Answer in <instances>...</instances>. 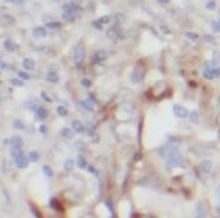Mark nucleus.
<instances>
[{
	"label": "nucleus",
	"mask_w": 220,
	"mask_h": 218,
	"mask_svg": "<svg viewBox=\"0 0 220 218\" xmlns=\"http://www.w3.org/2000/svg\"><path fill=\"white\" fill-rule=\"evenodd\" d=\"M85 58V49H84V46L81 44H79L75 46V49H74V59H75V62L79 63V62H81V60Z\"/></svg>",
	"instance_id": "4"
},
{
	"label": "nucleus",
	"mask_w": 220,
	"mask_h": 218,
	"mask_svg": "<svg viewBox=\"0 0 220 218\" xmlns=\"http://www.w3.org/2000/svg\"><path fill=\"white\" fill-rule=\"evenodd\" d=\"M215 8H216V4L214 3V1H208L206 3V9L208 10H214Z\"/></svg>",
	"instance_id": "41"
},
{
	"label": "nucleus",
	"mask_w": 220,
	"mask_h": 218,
	"mask_svg": "<svg viewBox=\"0 0 220 218\" xmlns=\"http://www.w3.org/2000/svg\"><path fill=\"white\" fill-rule=\"evenodd\" d=\"M106 36H108V39L117 40V39L123 38V33H121V30H119L117 28H110L106 32Z\"/></svg>",
	"instance_id": "5"
},
{
	"label": "nucleus",
	"mask_w": 220,
	"mask_h": 218,
	"mask_svg": "<svg viewBox=\"0 0 220 218\" xmlns=\"http://www.w3.org/2000/svg\"><path fill=\"white\" fill-rule=\"evenodd\" d=\"M74 129H70V128H63L62 132H60V134H62V137H65V138H73L74 137Z\"/></svg>",
	"instance_id": "20"
},
{
	"label": "nucleus",
	"mask_w": 220,
	"mask_h": 218,
	"mask_svg": "<svg viewBox=\"0 0 220 218\" xmlns=\"http://www.w3.org/2000/svg\"><path fill=\"white\" fill-rule=\"evenodd\" d=\"M71 128L74 129L75 133H79V134L85 132V127H84V124L80 122V120H74V122L71 123Z\"/></svg>",
	"instance_id": "12"
},
{
	"label": "nucleus",
	"mask_w": 220,
	"mask_h": 218,
	"mask_svg": "<svg viewBox=\"0 0 220 218\" xmlns=\"http://www.w3.org/2000/svg\"><path fill=\"white\" fill-rule=\"evenodd\" d=\"M46 25H48V28H50V29H60V28H62V24L58 23V21H49Z\"/></svg>",
	"instance_id": "33"
},
{
	"label": "nucleus",
	"mask_w": 220,
	"mask_h": 218,
	"mask_svg": "<svg viewBox=\"0 0 220 218\" xmlns=\"http://www.w3.org/2000/svg\"><path fill=\"white\" fill-rule=\"evenodd\" d=\"M41 98L44 99L46 103H51V102H53L51 96H50V95H48V93H46V92H41Z\"/></svg>",
	"instance_id": "36"
},
{
	"label": "nucleus",
	"mask_w": 220,
	"mask_h": 218,
	"mask_svg": "<svg viewBox=\"0 0 220 218\" xmlns=\"http://www.w3.org/2000/svg\"><path fill=\"white\" fill-rule=\"evenodd\" d=\"M4 48L8 52H15L16 50V44L11 39H7V40L4 41Z\"/></svg>",
	"instance_id": "18"
},
{
	"label": "nucleus",
	"mask_w": 220,
	"mask_h": 218,
	"mask_svg": "<svg viewBox=\"0 0 220 218\" xmlns=\"http://www.w3.org/2000/svg\"><path fill=\"white\" fill-rule=\"evenodd\" d=\"M160 29L163 30V32H164V33H166V34L169 33V30H168V28H166V27H165V25H161V27H160Z\"/></svg>",
	"instance_id": "50"
},
{
	"label": "nucleus",
	"mask_w": 220,
	"mask_h": 218,
	"mask_svg": "<svg viewBox=\"0 0 220 218\" xmlns=\"http://www.w3.org/2000/svg\"><path fill=\"white\" fill-rule=\"evenodd\" d=\"M109 55V53L105 52V50H99L96 54H95V57H94V63H98V62H100V60H105Z\"/></svg>",
	"instance_id": "15"
},
{
	"label": "nucleus",
	"mask_w": 220,
	"mask_h": 218,
	"mask_svg": "<svg viewBox=\"0 0 220 218\" xmlns=\"http://www.w3.org/2000/svg\"><path fill=\"white\" fill-rule=\"evenodd\" d=\"M36 116H38V118H39L40 120H45V119L48 118V110H46V108L39 107L38 110H36Z\"/></svg>",
	"instance_id": "19"
},
{
	"label": "nucleus",
	"mask_w": 220,
	"mask_h": 218,
	"mask_svg": "<svg viewBox=\"0 0 220 218\" xmlns=\"http://www.w3.org/2000/svg\"><path fill=\"white\" fill-rule=\"evenodd\" d=\"M219 16H220V13H219Z\"/></svg>",
	"instance_id": "54"
},
{
	"label": "nucleus",
	"mask_w": 220,
	"mask_h": 218,
	"mask_svg": "<svg viewBox=\"0 0 220 218\" xmlns=\"http://www.w3.org/2000/svg\"><path fill=\"white\" fill-rule=\"evenodd\" d=\"M0 19H1V23L3 24H7V25H10V24H14L15 23V18L13 15H10V14H3Z\"/></svg>",
	"instance_id": "16"
},
{
	"label": "nucleus",
	"mask_w": 220,
	"mask_h": 218,
	"mask_svg": "<svg viewBox=\"0 0 220 218\" xmlns=\"http://www.w3.org/2000/svg\"><path fill=\"white\" fill-rule=\"evenodd\" d=\"M0 65H1V70H3V71H5V70H7V69H8V65H7V64H5L4 62H1V64H0Z\"/></svg>",
	"instance_id": "49"
},
{
	"label": "nucleus",
	"mask_w": 220,
	"mask_h": 218,
	"mask_svg": "<svg viewBox=\"0 0 220 218\" xmlns=\"http://www.w3.org/2000/svg\"><path fill=\"white\" fill-rule=\"evenodd\" d=\"M130 80H131V83H134V84L139 83V82H140V74H138V71H134L133 74H131V77H130Z\"/></svg>",
	"instance_id": "34"
},
{
	"label": "nucleus",
	"mask_w": 220,
	"mask_h": 218,
	"mask_svg": "<svg viewBox=\"0 0 220 218\" xmlns=\"http://www.w3.org/2000/svg\"><path fill=\"white\" fill-rule=\"evenodd\" d=\"M189 120H190L191 123H194V124H199L200 123V116H199V113L197 112V110H193V112H190L189 113Z\"/></svg>",
	"instance_id": "17"
},
{
	"label": "nucleus",
	"mask_w": 220,
	"mask_h": 218,
	"mask_svg": "<svg viewBox=\"0 0 220 218\" xmlns=\"http://www.w3.org/2000/svg\"><path fill=\"white\" fill-rule=\"evenodd\" d=\"M46 80L50 82V83H58V80H59L58 71L54 70V69H49L46 71Z\"/></svg>",
	"instance_id": "8"
},
{
	"label": "nucleus",
	"mask_w": 220,
	"mask_h": 218,
	"mask_svg": "<svg viewBox=\"0 0 220 218\" xmlns=\"http://www.w3.org/2000/svg\"><path fill=\"white\" fill-rule=\"evenodd\" d=\"M93 27L96 29V30H101L103 29V23L100 20H95L93 21Z\"/></svg>",
	"instance_id": "37"
},
{
	"label": "nucleus",
	"mask_w": 220,
	"mask_h": 218,
	"mask_svg": "<svg viewBox=\"0 0 220 218\" xmlns=\"http://www.w3.org/2000/svg\"><path fill=\"white\" fill-rule=\"evenodd\" d=\"M10 145H11V147H21V145H23V139L20 137H13L10 139Z\"/></svg>",
	"instance_id": "21"
},
{
	"label": "nucleus",
	"mask_w": 220,
	"mask_h": 218,
	"mask_svg": "<svg viewBox=\"0 0 220 218\" xmlns=\"http://www.w3.org/2000/svg\"><path fill=\"white\" fill-rule=\"evenodd\" d=\"M199 168H200V171L203 173H210L211 169H213V162L208 161V159L201 161L200 164H199Z\"/></svg>",
	"instance_id": "7"
},
{
	"label": "nucleus",
	"mask_w": 220,
	"mask_h": 218,
	"mask_svg": "<svg viewBox=\"0 0 220 218\" xmlns=\"http://www.w3.org/2000/svg\"><path fill=\"white\" fill-rule=\"evenodd\" d=\"M78 10H79V8L73 3H68L63 7V13H66V14H75Z\"/></svg>",
	"instance_id": "11"
},
{
	"label": "nucleus",
	"mask_w": 220,
	"mask_h": 218,
	"mask_svg": "<svg viewBox=\"0 0 220 218\" xmlns=\"http://www.w3.org/2000/svg\"><path fill=\"white\" fill-rule=\"evenodd\" d=\"M87 132H88V134H89V136H93V134H94V132H95V125H94V124H89V125H88Z\"/></svg>",
	"instance_id": "40"
},
{
	"label": "nucleus",
	"mask_w": 220,
	"mask_h": 218,
	"mask_svg": "<svg viewBox=\"0 0 220 218\" xmlns=\"http://www.w3.org/2000/svg\"><path fill=\"white\" fill-rule=\"evenodd\" d=\"M78 166L80 167V169H85V168H88V163H87V161H85V158L84 157H79L78 158Z\"/></svg>",
	"instance_id": "30"
},
{
	"label": "nucleus",
	"mask_w": 220,
	"mask_h": 218,
	"mask_svg": "<svg viewBox=\"0 0 220 218\" xmlns=\"http://www.w3.org/2000/svg\"><path fill=\"white\" fill-rule=\"evenodd\" d=\"M185 35H186V38H188V39H190V40H197V39H198V34H195V33L188 32Z\"/></svg>",
	"instance_id": "38"
},
{
	"label": "nucleus",
	"mask_w": 220,
	"mask_h": 218,
	"mask_svg": "<svg viewBox=\"0 0 220 218\" xmlns=\"http://www.w3.org/2000/svg\"><path fill=\"white\" fill-rule=\"evenodd\" d=\"M40 158V155L38 152H35V150H33V152H30L29 153V159L32 161V162H38Z\"/></svg>",
	"instance_id": "31"
},
{
	"label": "nucleus",
	"mask_w": 220,
	"mask_h": 218,
	"mask_svg": "<svg viewBox=\"0 0 220 218\" xmlns=\"http://www.w3.org/2000/svg\"><path fill=\"white\" fill-rule=\"evenodd\" d=\"M43 173H44L48 178H50L54 175V172H53V169L49 167V166H43Z\"/></svg>",
	"instance_id": "28"
},
{
	"label": "nucleus",
	"mask_w": 220,
	"mask_h": 218,
	"mask_svg": "<svg viewBox=\"0 0 220 218\" xmlns=\"http://www.w3.org/2000/svg\"><path fill=\"white\" fill-rule=\"evenodd\" d=\"M39 132L40 133H46V125H40L39 127Z\"/></svg>",
	"instance_id": "46"
},
{
	"label": "nucleus",
	"mask_w": 220,
	"mask_h": 218,
	"mask_svg": "<svg viewBox=\"0 0 220 218\" xmlns=\"http://www.w3.org/2000/svg\"><path fill=\"white\" fill-rule=\"evenodd\" d=\"M38 108H39V105L36 104V103H34V102H32V103L29 104V109H30V110L36 112V110H38Z\"/></svg>",
	"instance_id": "42"
},
{
	"label": "nucleus",
	"mask_w": 220,
	"mask_h": 218,
	"mask_svg": "<svg viewBox=\"0 0 220 218\" xmlns=\"http://www.w3.org/2000/svg\"><path fill=\"white\" fill-rule=\"evenodd\" d=\"M166 158V169L170 171L175 167H181V168H185V162L183 159V157L180 153H174V154H170Z\"/></svg>",
	"instance_id": "1"
},
{
	"label": "nucleus",
	"mask_w": 220,
	"mask_h": 218,
	"mask_svg": "<svg viewBox=\"0 0 220 218\" xmlns=\"http://www.w3.org/2000/svg\"><path fill=\"white\" fill-rule=\"evenodd\" d=\"M159 3H161V4H169L170 3V0H158Z\"/></svg>",
	"instance_id": "51"
},
{
	"label": "nucleus",
	"mask_w": 220,
	"mask_h": 218,
	"mask_svg": "<svg viewBox=\"0 0 220 218\" xmlns=\"http://www.w3.org/2000/svg\"><path fill=\"white\" fill-rule=\"evenodd\" d=\"M13 127L15 129H18V130H24V129H25V124H24V122H21L20 119H15L14 123H13Z\"/></svg>",
	"instance_id": "22"
},
{
	"label": "nucleus",
	"mask_w": 220,
	"mask_h": 218,
	"mask_svg": "<svg viewBox=\"0 0 220 218\" xmlns=\"http://www.w3.org/2000/svg\"><path fill=\"white\" fill-rule=\"evenodd\" d=\"M10 84H11V85H14V87H23L24 82H23V79H19V78H11Z\"/></svg>",
	"instance_id": "27"
},
{
	"label": "nucleus",
	"mask_w": 220,
	"mask_h": 218,
	"mask_svg": "<svg viewBox=\"0 0 220 218\" xmlns=\"http://www.w3.org/2000/svg\"><path fill=\"white\" fill-rule=\"evenodd\" d=\"M23 66L25 68L26 70H32L35 68V62H34V59L32 58H24L23 60Z\"/></svg>",
	"instance_id": "14"
},
{
	"label": "nucleus",
	"mask_w": 220,
	"mask_h": 218,
	"mask_svg": "<svg viewBox=\"0 0 220 218\" xmlns=\"http://www.w3.org/2000/svg\"><path fill=\"white\" fill-rule=\"evenodd\" d=\"M56 113L60 117H65V116H68V109H66L64 105H59L56 108Z\"/></svg>",
	"instance_id": "29"
},
{
	"label": "nucleus",
	"mask_w": 220,
	"mask_h": 218,
	"mask_svg": "<svg viewBox=\"0 0 220 218\" xmlns=\"http://www.w3.org/2000/svg\"><path fill=\"white\" fill-rule=\"evenodd\" d=\"M54 1H55V3H59V1H60V0H54Z\"/></svg>",
	"instance_id": "53"
},
{
	"label": "nucleus",
	"mask_w": 220,
	"mask_h": 218,
	"mask_svg": "<svg viewBox=\"0 0 220 218\" xmlns=\"http://www.w3.org/2000/svg\"><path fill=\"white\" fill-rule=\"evenodd\" d=\"M173 112H174V114H175L176 117H178V118H181V119L189 117V112L186 110L184 107H181V105H179V104H175V105H174Z\"/></svg>",
	"instance_id": "3"
},
{
	"label": "nucleus",
	"mask_w": 220,
	"mask_h": 218,
	"mask_svg": "<svg viewBox=\"0 0 220 218\" xmlns=\"http://www.w3.org/2000/svg\"><path fill=\"white\" fill-rule=\"evenodd\" d=\"M215 209H216V213L220 216V204H218V205H216V208H215Z\"/></svg>",
	"instance_id": "52"
},
{
	"label": "nucleus",
	"mask_w": 220,
	"mask_h": 218,
	"mask_svg": "<svg viewBox=\"0 0 220 218\" xmlns=\"http://www.w3.org/2000/svg\"><path fill=\"white\" fill-rule=\"evenodd\" d=\"M91 84H93V83H91V80L88 79V78H83V79H81V85L84 88H90Z\"/></svg>",
	"instance_id": "35"
},
{
	"label": "nucleus",
	"mask_w": 220,
	"mask_h": 218,
	"mask_svg": "<svg viewBox=\"0 0 220 218\" xmlns=\"http://www.w3.org/2000/svg\"><path fill=\"white\" fill-rule=\"evenodd\" d=\"M99 20H100L103 24H104V23H108V21H109V16H106V15H105V16H101Z\"/></svg>",
	"instance_id": "45"
},
{
	"label": "nucleus",
	"mask_w": 220,
	"mask_h": 218,
	"mask_svg": "<svg viewBox=\"0 0 220 218\" xmlns=\"http://www.w3.org/2000/svg\"><path fill=\"white\" fill-rule=\"evenodd\" d=\"M74 166H75V162L73 161V159H68L65 162V164H64V169L65 171H73V169H74Z\"/></svg>",
	"instance_id": "25"
},
{
	"label": "nucleus",
	"mask_w": 220,
	"mask_h": 218,
	"mask_svg": "<svg viewBox=\"0 0 220 218\" xmlns=\"http://www.w3.org/2000/svg\"><path fill=\"white\" fill-rule=\"evenodd\" d=\"M5 3H10V4H21L23 3V0H4Z\"/></svg>",
	"instance_id": "44"
},
{
	"label": "nucleus",
	"mask_w": 220,
	"mask_h": 218,
	"mask_svg": "<svg viewBox=\"0 0 220 218\" xmlns=\"http://www.w3.org/2000/svg\"><path fill=\"white\" fill-rule=\"evenodd\" d=\"M29 157H25V155H20V157H18V158H15V166L19 168V169H24V168H26L28 164H29Z\"/></svg>",
	"instance_id": "6"
},
{
	"label": "nucleus",
	"mask_w": 220,
	"mask_h": 218,
	"mask_svg": "<svg viewBox=\"0 0 220 218\" xmlns=\"http://www.w3.org/2000/svg\"><path fill=\"white\" fill-rule=\"evenodd\" d=\"M126 20V15L124 13H118L117 15H115V21H117L118 24H124Z\"/></svg>",
	"instance_id": "24"
},
{
	"label": "nucleus",
	"mask_w": 220,
	"mask_h": 218,
	"mask_svg": "<svg viewBox=\"0 0 220 218\" xmlns=\"http://www.w3.org/2000/svg\"><path fill=\"white\" fill-rule=\"evenodd\" d=\"M10 153H11V155H13L14 158H18V157L23 155V152H21L20 147H11V150H10Z\"/></svg>",
	"instance_id": "23"
},
{
	"label": "nucleus",
	"mask_w": 220,
	"mask_h": 218,
	"mask_svg": "<svg viewBox=\"0 0 220 218\" xmlns=\"http://www.w3.org/2000/svg\"><path fill=\"white\" fill-rule=\"evenodd\" d=\"M87 171H89V172H91V173H96L95 168H94L93 166H88V169H87Z\"/></svg>",
	"instance_id": "47"
},
{
	"label": "nucleus",
	"mask_w": 220,
	"mask_h": 218,
	"mask_svg": "<svg viewBox=\"0 0 220 218\" xmlns=\"http://www.w3.org/2000/svg\"><path fill=\"white\" fill-rule=\"evenodd\" d=\"M203 75H204L205 79H208V80L219 78L220 77V68H206L203 71Z\"/></svg>",
	"instance_id": "2"
},
{
	"label": "nucleus",
	"mask_w": 220,
	"mask_h": 218,
	"mask_svg": "<svg viewBox=\"0 0 220 218\" xmlns=\"http://www.w3.org/2000/svg\"><path fill=\"white\" fill-rule=\"evenodd\" d=\"M211 29H213L215 33H220V21L213 20V21H211Z\"/></svg>",
	"instance_id": "32"
},
{
	"label": "nucleus",
	"mask_w": 220,
	"mask_h": 218,
	"mask_svg": "<svg viewBox=\"0 0 220 218\" xmlns=\"http://www.w3.org/2000/svg\"><path fill=\"white\" fill-rule=\"evenodd\" d=\"M63 19H65V21L68 23H74L76 20V16L75 14H66V13H63Z\"/></svg>",
	"instance_id": "26"
},
{
	"label": "nucleus",
	"mask_w": 220,
	"mask_h": 218,
	"mask_svg": "<svg viewBox=\"0 0 220 218\" xmlns=\"http://www.w3.org/2000/svg\"><path fill=\"white\" fill-rule=\"evenodd\" d=\"M1 172L3 173L7 172V169H5V159H3V162H1Z\"/></svg>",
	"instance_id": "48"
},
{
	"label": "nucleus",
	"mask_w": 220,
	"mask_h": 218,
	"mask_svg": "<svg viewBox=\"0 0 220 218\" xmlns=\"http://www.w3.org/2000/svg\"><path fill=\"white\" fill-rule=\"evenodd\" d=\"M215 197L218 199V204H220V184L215 188Z\"/></svg>",
	"instance_id": "43"
},
{
	"label": "nucleus",
	"mask_w": 220,
	"mask_h": 218,
	"mask_svg": "<svg viewBox=\"0 0 220 218\" xmlns=\"http://www.w3.org/2000/svg\"><path fill=\"white\" fill-rule=\"evenodd\" d=\"M80 105L84 110H87V112H93L94 110V104H93V102H91L90 99H85L83 102H80Z\"/></svg>",
	"instance_id": "13"
},
{
	"label": "nucleus",
	"mask_w": 220,
	"mask_h": 218,
	"mask_svg": "<svg viewBox=\"0 0 220 218\" xmlns=\"http://www.w3.org/2000/svg\"><path fill=\"white\" fill-rule=\"evenodd\" d=\"M19 78H20V79H23V80H28V79H30L29 74H28V73H25V71H19Z\"/></svg>",
	"instance_id": "39"
},
{
	"label": "nucleus",
	"mask_w": 220,
	"mask_h": 218,
	"mask_svg": "<svg viewBox=\"0 0 220 218\" xmlns=\"http://www.w3.org/2000/svg\"><path fill=\"white\" fill-rule=\"evenodd\" d=\"M195 218H206V211L203 203H198L195 208Z\"/></svg>",
	"instance_id": "9"
},
{
	"label": "nucleus",
	"mask_w": 220,
	"mask_h": 218,
	"mask_svg": "<svg viewBox=\"0 0 220 218\" xmlns=\"http://www.w3.org/2000/svg\"><path fill=\"white\" fill-rule=\"evenodd\" d=\"M33 35L35 36L36 39H43V38H45V36H46V29L43 28V27H36V28H34V30H33Z\"/></svg>",
	"instance_id": "10"
}]
</instances>
